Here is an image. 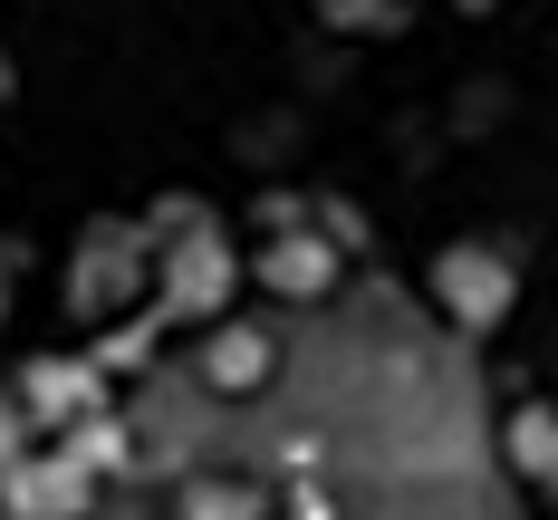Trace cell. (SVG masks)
I'll return each instance as SVG.
<instances>
[{
    "label": "cell",
    "mask_w": 558,
    "mask_h": 520,
    "mask_svg": "<svg viewBox=\"0 0 558 520\" xmlns=\"http://www.w3.org/2000/svg\"><path fill=\"white\" fill-rule=\"evenodd\" d=\"M155 280H165V309L173 318H222L231 280H241V261H231V241L213 222H193V213H173V251L155 261Z\"/></svg>",
    "instance_id": "obj_1"
},
{
    "label": "cell",
    "mask_w": 558,
    "mask_h": 520,
    "mask_svg": "<svg viewBox=\"0 0 558 520\" xmlns=\"http://www.w3.org/2000/svg\"><path fill=\"white\" fill-rule=\"evenodd\" d=\"M434 299H444L452 328H501L510 309H520V270H510L501 251H482V241H444L434 251Z\"/></svg>",
    "instance_id": "obj_2"
},
{
    "label": "cell",
    "mask_w": 558,
    "mask_h": 520,
    "mask_svg": "<svg viewBox=\"0 0 558 520\" xmlns=\"http://www.w3.org/2000/svg\"><path fill=\"white\" fill-rule=\"evenodd\" d=\"M87 501H97V472L68 454H20L10 472H0V511L10 520H87Z\"/></svg>",
    "instance_id": "obj_3"
},
{
    "label": "cell",
    "mask_w": 558,
    "mask_h": 520,
    "mask_svg": "<svg viewBox=\"0 0 558 520\" xmlns=\"http://www.w3.org/2000/svg\"><path fill=\"white\" fill-rule=\"evenodd\" d=\"M145 261H155V251H145V231H125V222H97L87 231V251H77V270H68V299H77V309H87V318H107L116 299H125V289L145 280Z\"/></svg>",
    "instance_id": "obj_4"
},
{
    "label": "cell",
    "mask_w": 558,
    "mask_h": 520,
    "mask_svg": "<svg viewBox=\"0 0 558 520\" xmlns=\"http://www.w3.org/2000/svg\"><path fill=\"white\" fill-rule=\"evenodd\" d=\"M260 289H279V299H328L337 289V241L308 222H279L270 251H260Z\"/></svg>",
    "instance_id": "obj_5"
},
{
    "label": "cell",
    "mask_w": 558,
    "mask_h": 520,
    "mask_svg": "<svg viewBox=\"0 0 558 520\" xmlns=\"http://www.w3.org/2000/svg\"><path fill=\"white\" fill-rule=\"evenodd\" d=\"M270 376H279V338L270 328L213 318V338H203V386H213V396H251V386H270Z\"/></svg>",
    "instance_id": "obj_6"
},
{
    "label": "cell",
    "mask_w": 558,
    "mask_h": 520,
    "mask_svg": "<svg viewBox=\"0 0 558 520\" xmlns=\"http://www.w3.org/2000/svg\"><path fill=\"white\" fill-rule=\"evenodd\" d=\"M87 404H97V366H77V356H39L29 386H20V414H29L39 434H68Z\"/></svg>",
    "instance_id": "obj_7"
},
{
    "label": "cell",
    "mask_w": 558,
    "mask_h": 520,
    "mask_svg": "<svg viewBox=\"0 0 558 520\" xmlns=\"http://www.w3.org/2000/svg\"><path fill=\"white\" fill-rule=\"evenodd\" d=\"M501 454L539 482V492H558V414L549 404H510V424H501Z\"/></svg>",
    "instance_id": "obj_8"
},
{
    "label": "cell",
    "mask_w": 558,
    "mask_h": 520,
    "mask_svg": "<svg viewBox=\"0 0 558 520\" xmlns=\"http://www.w3.org/2000/svg\"><path fill=\"white\" fill-rule=\"evenodd\" d=\"M173 520H270V501H260V482H241V472H222V482H193Z\"/></svg>",
    "instance_id": "obj_9"
},
{
    "label": "cell",
    "mask_w": 558,
    "mask_h": 520,
    "mask_svg": "<svg viewBox=\"0 0 558 520\" xmlns=\"http://www.w3.org/2000/svg\"><path fill=\"white\" fill-rule=\"evenodd\" d=\"M328 20H337V29H395L404 0H328Z\"/></svg>",
    "instance_id": "obj_10"
},
{
    "label": "cell",
    "mask_w": 558,
    "mask_h": 520,
    "mask_svg": "<svg viewBox=\"0 0 558 520\" xmlns=\"http://www.w3.org/2000/svg\"><path fill=\"white\" fill-rule=\"evenodd\" d=\"M145 347H155V328H116V338H107V366H145Z\"/></svg>",
    "instance_id": "obj_11"
},
{
    "label": "cell",
    "mask_w": 558,
    "mask_h": 520,
    "mask_svg": "<svg viewBox=\"0 0 558 520\" xmlns=\"http://www.w3.org/2000/svg\"><path fill=\"white\" fill-rule=\"evenodd\" d=\"M20 434H29V414H20V404H0V472L20 462Z\"/></svg>",
    "instance_id": "obj_12"
},
{
    "label": "cell",
    "mask_w": 558,
    "mask_h": 520,
    "mask_svg": "<svg viewBox=\"0 0 558 520\" xmlns=\"http://www.w3.org/2000/svg\"><path fill=\"white\" fill-rule=\"evenodd\" d=\"M0 97H10V58H0Z\"/></svg>",
    "instance_id": "obj_13"
},
{
    "label": "cell",
    "mask_w": 558,
    "mask_h": 520,
    "mask_svg": "<svg viewBox=\"0 0 558 520\" xmlns=\"http://www.w3.org/2000/svg\"><path fill=\"white\" fill-rule=\"evenodd\" d=\"M0 309H10V289H0Z\"/></svg>",
    "instance_id": "obj_14"
},
{
    "label": "cell",
    "mask_w": 558,
    "mask_h": 520,
    "mask_svg": "<svg viewBox=\"0 0 558 520\" xmlns=\"http://www.w3.org/2000/svg\"><path fill=\"white\" fill-rule=\"evenodd\" d=\"M0 520H10V511H0Z\"/></svg>",
    "instance_id": "obj_15"
}]
</instances>
